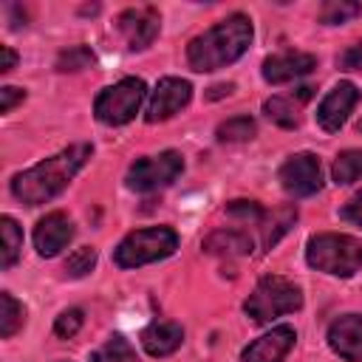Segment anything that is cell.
<instances>
[{
	"label": "cell",
	"mask_w": 362,
	"mask_h": 362,
	"mask_svg": "<svg viewBox=\"0 0 362 362\" xmlns=\"http://www.w3.org/2000/svg\"><path fill=\"white\" fill-rule=\"evenodd\" d=\"M93 147L90 144H71L65 150H59L57 156L17 173L11 178V192L17 201H23L25 206H40L45 201H51L54 195H59L68 181L82 170V164L90 158Z\"/></svg>",
	"instance_id": "obj_1"
},
{
	"label": "cell",
	"mask_w": 362,
	"mask_h": 362,
	"mask_svg": "<svg viewBox=\"0 0 362 362\" xmlns=\"http://www.w3.org/2000/svg\"><path fill=\"white\" fill-rule=\"evenodd\" d=\"M249 42H252V20L246 14H229L226 20L215 23L187 45L189 68L198 74L226 68L249 48Z\"/></svg>",
	"instance_id": "obj_2"
},
{
	"label": "cell",
	"mask_w": 362,
	"mask_h": 362,
	"mask_svg": "<svg viewBox=\"0 0 362 362\" xmlns=\"http://www.w3.org/2000/svg\"><path fill=\"white\" fill-rule=\"evenodd\" d=\"M305 260L317 272L334 277H351L362 269V243L351 235L322 232L305 243Z\"/></svg>",
	"instance_id": "obj_3"
},
{
	"label": "cell",
	"mask_w": 362,
	"mask_h": 362,
	"mask_svg": "<svg viewBox=\"0 0 362 362\" xmlns=\"http://www.w3.org/2000/svg\"><path fill=\"white\" fill-rule=\"evenodd\" d=\"M297 308H303V291L297 283H291L280 274L260 277V283L243 303L246 317H252L255 322H269L280 314H294Z\"/></svg>",
	"instance_id": "obj_4"
},
{
	"label": "cell",
	"mask_w": 362,
	"mask_h": 362,
	"mask_svg": "<svg viewBox=\"0 0 362 362\" xmlns=\"http://www.w3.org/2000/svg\"><path fill=\"white\" fill-rule=\"evenodd\" d=\"M178 249V235L170 226H150V229H136L130 232L113 252L116 266L122 269H136L144 263H156L170 257Z\"/></svg>",
	"instance_id": "obj_5"
},
{
	"label": "cell",
	"mask_w": 362,
	"mask_h": 362,
	"mask_svg": "<svg viewBox=\"0 0 362 362\" xmlns=\"http://www.w3.org/2000/svg\"><path fill=\"white\" fill-rule=\"evenodd\" d=\"M144 96H147L144 79H139V76H124V79H119L116 85L105 88V90L96 96L93 113H96V119H99L102 124L119 127V124H127V122L139 113Z\"/></svg>",
	"instance_id": "obj_6"
},
{
	"label": "cell",
	"mask_w": 362,
	"mask_h": 362,
	"mask_svg": "<svg viewBox=\"0 0 362 362\" xmlns=\"http://www.w3.org/2000/svg\"><path fill=\"white\" fill-rule=\"evenodd\" d=\"M184 170V156L175 150H164L158 156H144L136 158L127 170V187L133 192H153L167 184H173Z\"/></svg>",
	"instance_id": "obj_7"
},
{
	"label": "cell",
	"mask_w": 362,
	"mask_h": 362,
	"mask_svg": "<svg viewBox=\"0 0 362 362\" xmlns=\"http://www.w3.org/2000/svg\"><path fill=\"white\" fill-rule=\"evenodd\" d=\"M283 189L294 198H308L314 192H320L322 187V170H320V158L314 153H297L291 158L283 161L280 173H277Z\"/></svg>",
	"instance_id": "obj_8"
},
{
	"label": "cell",
	"mask_w": 362,
	"mask_h": 362,
	"mask_svg": "<svg viewBox=\"0 0 362 362\" xmlns=\"http://www.w3.org/2000/svg\"><path fill=\"white\" fill-rule=\"evenodd\" d=\"M192 99V85L187 79H178V76H164L158 79L156 90L150 93V102H147V113L144 119L150 124L156 122H164L170 116H175L181 107H187Z\"/></svg>",
	"instance_id": "obj_9"
},
{
	"label": "cell",
	"mask_w": 362,
	"mask_h": 362,
	"mask_svg": "<svg viewBox=\"0 0 362 362\" xmlns=\"http://www.w3.org/2000/svg\"><path fill=\"white\" fill-rule=\"evenodd\" d=\"M116 28H119V34L124 37L127 48L141 51V48H147V45L158 37L161 17H158V11H156L153 6H136V8H127V11L119 14Z\"/></svg>",
	"instance_id": "obj_10"
},
{
	"label": "cell",
	"mask_w": 362,
	"mask_h": 362,
	"mask_svg": "<svg viewBox=\"0 0 362 362\" xmlns=\"http://www.w3.org/2000/svg\"><path fill=\"white\" fill-rule=\"evenodd\" d=\"M356 102H359V88H356L354 82H337V85L325 93V99L320 102V107H317V122H320V127H322L325 133H337V130L348 122V116L354 113Z\"/></svg>",
	"instance_id": "obj_11"
},
{
	"label": "cell",
	"mask_w": 362,
	"mask_h": 362,
	"mask_svg": "<svg viewBox=\"0 0 362 362\" xmlns=\"http://www.w3.org/2000/svg\"><path fill=\"white\" fill-rule=\"evenodd\" d=\"M317 68V57L305 54V51H280L274 57L263 59V79L272 85H283L291 82L297 76H305Z\"/></svg>",
	"instance_id": "obj_12"
},
{
	"label": "cell",
	"mask_w": 362,
	"mask_h": 362,
	"mask_svg": "<svg viewBox=\"0 0 362 362\" xmlns=\"http://www.w3.org/2000/svg\"><path fill=\"white\" fill-rule=\"evenodd\" d=\"M74 238V223L68 221L65 212H48L45 218H40V223L34 226V249L42 257H54L59 255L68 240Z\"/></svg>",
	"instance_id": "obj_13"
},
{
	"label": "cell",
	"mask_w": 362,
	"mask_h": 362,
	"mask_svg": "<svg viewBox=\"0 0 362 362\" xmlns=\"http://www.w3.org/2000/svg\"><path fill=\"white\" fill-rule=\"evenodd\" d=\"M328 345L345 362H362V314L337 317L328 328Z\"/></svg>",
	"instance_id": "obj_14"
},
{
	"label": "cell",
	"mask_w": 362,
	"mask_h": 362,
	"mask_svg": "<svg viewBox=\"0 0 362 362\" xmlns=\"http://www.w3.org/2000/svg\"><path fill=\"white\" fill-rule=\"evenodd\" d=\"M297 334L291 325H277L269 334H263L260 339H255L252 345L243 348L240 362H283L286 354L291 351Z\"/></svg>",
	"instance_id": "obj_15"
},
{
	"label": "cell",
	"mask_w": 362,
	"mask_h": 362,
	"mask_svg": "<svg viewBox=\"0 0 362 362\" xmlns=\"http://www.w3.org/2000/svg\"><path fill=\"white\" fill-rule=\"evenodd\" d=\"M184 342V328L170 320H156L141 331V345L150 356H170Z\"/></svg>",
	"instance_id": "obj_16"
},
{
	"label": "cell",
	"mask_w": 362,
	"mask_h": 362,
	"mask_svg": "<svg viewBox=\"0 0 362 362\" xmlns=\"http://www.w3.org/2000/svg\"><path fill=\"white\" fill-rule=\"evenodd\" d=\"M311 90L314 88H297V96L294 93L291 96H272L263 102V113L280 127H297L300 124V107L311 96Z\"/></svg>",
	"instance_id": "obj_17"
},
{
	"label": "cell",
	"mask_w": 362,
	"mask_h": 362,
	"mask_svg": "<svg viewBox=\"0 0 362 362\" xmlns=\"http://www.w3.org/2000/svg\"><path fill=\"white\" fill-rule=\"evenodd\" d=\"M201 246H204V252L218 255V257L252 255V238H249L246 232H238V229H218V232H212Z\"/></svg>",
	"instance_id": "obj_18"
},
{
	"label": "cell",
	"mask_w": 362,
	"mask_h": 362,
	"mask_svg": "<svg viewBox=\"0 0 362 362\" xmlns=\"http://www.w3.org/2000/svg\"><path fill=\"white\" fill-rule=\"evenodd\" d=\"M294 221H297V206H277L272 215H266L263 221H260V229H263V238H260V246L263 249H272L291 226H294Z\"/></svg>",
	"instance_id": "obj_19"
},
{
	"label": "cell",
	"mask_w": 362,
	"mask_h": 362,
	"mask_svg": "<svg viewBox=\"0 0 362 362\" xmlns=\"http://www.w3.org/2000/svg\"><path fill=\"white\" fill-rule=\"evenodd\" d=\"M0 235H3V252H0V269H11L23 249V232L11 215L0 218Z\"/></svg>",
	"instance_id": "obj_20"
},
{
	"label": "cell",
	"mask_w": 362,
	"mask_h": 362,
	"mask_svg": "<svg viewBox=\"0 0 362 362\" xmlns=\"http://www.w3.org/2000/svg\"><path fill=\"white\" fill-rule=\"evenodd\" d=\"M0 337L3 339H8V337H14L20 328H23V322H25V308H23V303H17L8 291H3L0 294Z\"/></svg>",
	"instance_id": "obj_21"
},
{
	"label": "cell",
	"mask_w": 362,
	"mask_h": 362,
	"mask_svg": "<svg viewBox=\"0 0 362 362\" xmlns=\"http://www.w3.org/2000/svg\"><path fill=\"white\" fill-rule=\"evenodd\" d=\"M334 184H354L362 178V150H342L331 167Z\"/></svg>",
	"instance_id": "obj_22"
},
{
	"label": "cell",
	"mask_w": 362,
	"mask_h": 362,
	"mask_svg": "<svg viewBox=\"0 0 362 362\" xmlns=\"http://www.w3.org/2000/svg\"><path fill=\"white\" fill-rule=\"evenodd\" d=\"M255 133H257V124L249 116H232V119L221 122L215 130V136L221 141H249Z\"/></svg>",
	"instance_id": "obj_23"
},
{
	"label": "cell",
	"mask_w": 362,
	"mask_h": 362,
	"mask_svg": "<svg viewBox=\"0 0 362 362\" xmlns=\"http://www.w3.org/2000/svg\"><path fill=\"white\" fill-rule=\"evenodd\" d=\"M356 14H362V3H351V0H328L320 8V23L325 25H339L354 20Z\"/></svg>",
	"instance_id": "obj_24"
},
{
	"label": "cell",
	"mask_w": 362,
	"mask_h": 362,
	"mask_svg": "<svg viewBox=\"0 0 362 362\" xmlns=\"http://www.w3.org/2000/svg\"><path fill=\"white\" fill-rule=\"evenodd\" d=\"M90 362H139V359H136V351L130 348V342H127L124 337L113 334V337L105 342V348L90 356Z\"/></svg>",
	"instance_id": "obj_25"
},
{
	"label": "cell",
	"mask_w": 362,
	"mask_h": 362,
	"mask_svg": "<svg viewBox=\"0 0 362 362\" xmlns=\"http://www.w3.org/2000/svg\"><path fill=\"white\" fill-rule=\"evenodd\" d=\"M88 65H93V51L88 45H71V48L59 51V57H57V71H62V74L65 71H82Z\"/></svg>",
	"instance_id": "obj_26"
},
{
	"label": "cell",
	"mask_w": 362,
	"mask_h": 362,
	"mask_svg": "<svg viewBox=\"0 0 362 362\" xmlns=\"http://www.w3.org/2000/svg\"><path fill=\"white\" fill-rule=\"evenodd\" d=\"M93 266H96V249L82 246V249H76V252L65 260V274H68V277H85Z\"/></svg>",
	"instance_id": "obj_27"
},
{
	"label": "cell",
	"mask_w": 362,
	"mask_h": 362,
	"mask_svg": "<svg viewBox=\"0 0 362 362\" xmlns=\"http://www.w3.org/2000/svg\"><path fill=\"white\" fill-rule=\"evenodd\" d=\"M82 322H85L82 308H68V311H62V314L57 317V322H54V334H57L59 339H71V337L82 328Z\"/></svg>",
	"instance_id": "obj_28"
},
{
	"label": "cell",
	"mask_w": 362,
	"mask_h": 362,
	"mask_svg": "<svg viewBox=\"0 0 362 362\" xmlns=\"http://www.w3.org/2000/svg\"><path fill=\"white\" fill-rule=\"evenodd\" d=\"M226 215L240 218V221H249V223H260V221L266 218L263 206L255 204V201H229V204H226Z\"/></svg>",
	"instance_id": "obj_29"
},
{
	"label": "cell",
	"mask_w": 362,
	"mask_h": 362,
	"mask_svg": "<svg viewBox=\"0 0 362 362\" xmlns=\"http://www.w3.org/2000/svg\"><path fill=\"white\" fill-rule=\"evenodd\" d=\"M339 68L342 71H362V42H356V45H351V48H345L342 54H339Z\"/></svg>",
	"instance_id": "obj_30"
},
{
	"label": "cell",
	"mask_w": 362,
	"mask_h": 362,
	"mask_svg": "<svg viewBox=\"0 0 362 362\" xmlns=\"http://www.w3.org/2000/svg\"><path fill=\"white\" fill-rule=\"evenodd\" d=\"M339 218H345V221H351V223H356V226H362V189L339 209Z\"/></svg>",
	"instance_id": "obj_31"
},
{
	"label": "cell",
	"mask_w": 362,
	"mask_h": 362,
	"mask_svg": "<svg viewBox=\"0 0 362 362\" xmlns=\"http://www.w3.org/2000/svg\"><path fill=\"white\" fill-rule=\"evenodd\" d=\"M23 99H25V90L11 88V85L0 88V110H3V113H11V107H14L17 102H23Z\"/></svg>",
	"instance_id": "obj_32"
},
{
	"label": "cell",
	"mask_w": 362,
	"mask_h": 362,
	"mask_svg": "<svg viewBox=\"0 0 362 362\" xmlns=\"http://www.w3.org/2000/svg\"><path fill=\"white\" fill-rule=\"evenodd\" d=\"M0 57H3V62H0V71H3V74H8V71L17 65V54H14L8 45H0Z\"/></svg>",
	"instance_id": "obj_33"
},
{
	"label": "cell",
	"mask_w": 362,
	"mask_h": 362,
	"mask_svg": "<svg viewBox=\"0 0 362 362\" xmlns=\"http://www.w3.org/2000/svg\"><path fill=\"white\" fill-rule=\"evenodd\" d=\"M232 90H235V85H232V82H226V85H215V88H212V93H209V99H218V96L232 93Z\"/></svg>",
	"instance_id": "obj_34"
}]
</instances>
